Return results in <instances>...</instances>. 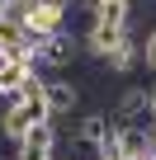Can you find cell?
Returning a JSON list of instances; mask_svg holds the SVG:
<instances>
[{
  "label": "cell",
  "mask_w": 156,
  "mask_h": 160,
  "mask_svg": "<svg viewBox=\"0 0 156 160\" xmlns=\"http://www.w3.org/2000/svg\"><path fill=\"white\" fill-rule=\"evenodd\" d=\"M76 47H81V42H76V33H52L38 52H33V71L43 75V71H66L71 61H76Z\"/></svg>",
  "instance_id": "obj_1"
},
{
  "label": "cell",
  "mask_w": 156,
  "mask_h": 160,
  "mask_svg": "<svg viewBox=\"0 0 156 160\" xmlns=\"http://www.w3.org/2000/svg\"><path fill=\"white\" fill-rule=\"evenodd\" d=\"M47 108H52V118H57V113H76V108H81V90H76L71 80L52 75V80H47Z\"/></svg>",
  "instance_id": "obj_2"
},
{
  "label": "cell",
  "mask_w": 156,
  "mask_h": 160,
  "mask_svg": "<svg viewBox=\"0 0 156 160\" xmlns=\"http://www.w3.org/2000/svg\"><path fill=\"white\" fill-rule=\"evenodd\" d=\"M123 38H128V28H114V24H100V19H95V28L85 33V47H90L95 57H104V61H109V52H114Z\"/></svg>",
  "instance_id": "obj_3"
},
{
  "label": "cell",
  "mask_w": 156,
  "mask_h": 160,
  "mask_svg": "<svg viewBox=\"0 0 156 160\" xmlns=\"http://www.w3.org/2000/svg\"><path fill=\"white\" fill-rule=\"evenodd\" d=\"M114 151H118V160H147L151 155V137L137 132V127H123L114 137Z\"/></svg>",
  "instance_id": "obj_4"
},
{
  "label": "cell",
  "mask_w": 156,
  "mask_h": 160,
  "mask_svg": "<svg viewBox=\"0 0 156 160\" xmlns=\"http://www.w3.org/2000/svg\"><path fill=\"white\" fill-rule=\"evenodd\" d=\"M33 75H38L33 61H0V99H5V94H19Z\"/></svg>",
  "instance_id": "obj_5"
},
{
  "label": "cell",
  "mask_w": 156,
  "mask_h": 160,
  "mask_svg": "<svg viewBox=\"0 0 156 160\" xmlns=\"http://www.w3.org/2000/svg\"><path fill=\"white\" fill-rule=\"evenodd\" d=\"M95 19H100V24H114V28H128L132 0H95Z\"/></svg>",
  "instance_id": "obj_6"
},
{
  "label": "cell",
  "mask_w": 156,
  "mask_h": 160,
  "mask_svg": "<svg viewBox=\"0 0 156 160\" xmlns=\"http://www.w3.org/2000/svg\"><path fill=\"white\" fill-rule=\"evenodd\" d=\"M137 61H142V38L128 33V38L109 52V66H114V71H128V66H137Z\"/></svg>",
  "instance_id": "obj_7"
},
{
  "label": "cell",
  "mask_w": 156,
  "mask_h": 160,
  "mask_svg": "<svg viewBox=\"0 0 156 160\" xmlns=\"http://www.w3.org/2000/svg\"><path fill=\"white\" fill-rule=\"evenodd\" d=\"M19 146H29V151H52V155H57V127H52V122H38V127L24 132Z\"/></svg>",
  "instance_id": "obj_8"
},
{
  "label": "cell",
  "mask_w": 156,
  "mask_h": 160,
  "mask_svg": "<svg viewBox=\"0 0 156 160\" xmlns=\"http://www.w3.org/2000/svg\"><path fill=\"white\" fill-rule=\"evenodd\" d=\"M142 66H151V71H156V28L142 38Z\"/></svg>",
  "instance_id": "obj_9"
},
{
  "label": "cell",
  "mask_w": 156,
  "mask_h": 160,
  "mask_svg": "<svg viewBox=\"0 0 156 160\" xmlns=\"http://www.w3.org/2000/svg\"><path fill=\"white\" fill-rule=\"evenodd\" d=\"M151 113H156V90H151Z\"/></svg>",
  "instance_id": "obj_10"
},
{
  "label": "cell",
  "mask_w": 156,
  "mask_h": 160,
  "mask_svg": "<svg viewBox=\"0 0 156 160\" xmlns=\"http://www.w3.org/2000/svg\"><path fill=\"white\" fill-rule=\"evenodd\" d=\"M151 155H156V132H151Z\"/></svg>",
  "instance_id": "obj_11"
},
{
  "label": "cell",
  "mask_w": 156,
  "mask_h": 160,
  "mask_svg": "<svg viewBox=\"0 0 156 160\" xmlns=\"http://www.w3.org/2000/svg\"><path fill=\"white\" fill-rule=\"evenodd\" d=\"M0 19H5V5H0Z\"/></svg>",
  "instance_id": "obj_12"
}]
</instances>
